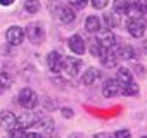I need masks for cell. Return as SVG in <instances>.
Returning a JSON list of instances; mask_svg holds the SVG:
<instances>
[{
    "mask_svg": "<svg viewBox=\"0 0 147 138\" xmlns=\"http://www.w3.org/2000/svg\"><path fill=\"white\" fill-rule=\"evenodd\" d=\"M82 59L80 57H73V55H69V57H66L64 59V62H62V69H61V73H64L67 78H75V76H78L80 74V69H82Z\"/></svg>",
    "mask_w": 147,
    "mask_h": 138,
    "instance_id": "obj_1",
    "label": "cell"
},
{
    "mask_svg": "<svg viewBox=\"0 0 147 138\" xmlns=\"http://www.w3.org/2000/svg\"><path fill=\"white\" fill-rule=\"evenodd\" d=\"M18 102L23 109H35L38 105V95L36 92H33L31 88H23L19 93H18Z\"/></svg>",
    "mask_w": 147,
    "mask_h": 138,
    "instance_id": "obj_2",
    "label": "cell"
},
{
    "mask_svg": "<svg viewBox=\"0 0 147 138\" xmlns=\"http://www.w3.org/2000/svg\"><path fill=\"white\" fill-rule=\"evenodd\" d=\"M24 35L28 36V40H30L31 43L38 45V43H42V42H43V36H45V33H43V26H42L40 23L33 21V23H30V24L26 26Z\"/></svg>",
    "mask_w": 147,
    "mask_h": 138,
    "instance_id": "obj_3",
    "label": "cell"
},
{
    "mask_svg": "<svg viewBox=\"0 0 147 138\" xmlns=\"http://www.w3.org/2000/svg\"><path fill=\"white\" fill-rule=\"evenodd\" d=\"M24 29L21 28V26H18V24H14V26H11L7 31H5V40H7V43L9 45H12V47H18V45H21L23 42H24Z\"/></svg>",
    "mask_w": 147,
    "mask_h": 138,
    "instance_id": "obj_4",
    "label": "cell"
},
{
    "mask_svg": "<svg viewBox=\"0 0 147 138\" xmlns=\"http://www.w3.org/2000/svg\"><path fill=\"white\" fill-rule=\"evenodd\" d=\"M38 119H40V116H38V114H35L31 109H30V111H28V109H24V112H23L21 116H18V126H19V128H23V129H30V128L36 126Z\"/></svg>",
    "mask_w": 147,
    "mask_h": 138,
    "instance_id": "obj_5",
    "label": "cell"
},
{
    "mask_svg": "<svg viewBox=\"0 0 147 138\" xmlns=\"http://www.w3.org/2000/svg\"><path fill=\"white\" fill-rule=\"evenodd\" d=\"M67 47L75 55H83L87 50V42L82 35H71L67 38Z\"/></svg>",
    "mask_w": 147,
    "mask_h": 138,
    "instance_id": "obj_6",
    "label": "cell"
},
{
    "mask_svg": "<svg viewBox=\"0 0 147 138\" xmlns=\"http://www.w3.org/2000/svg\"><path fill=\"white\" fill-rule=\"evenodd\" d=\"M145 23L142 21V19H130L128 23H126V31H128V35L130 36H133V38H144V35H145Z\"/></svg>",
    "mask_w": 147,
    "mask_h": 138,
    "instance_id": "obj_7",
    "label": "cell"
},
{
    "mask_svg": "<svg viewBox=\"0 0 147 138\" xmlns=\"http://www.w3.org/2000/svg\"><path fill=\"white\" fill-rule=\"evenodd\" d=\"M62 62H64V57L57 52V50H52L49 55H47V66L52 73H61L62 69Z\"/></svg>",
    "mask_w": 147,
    "mask_h": 138,
    "instance_id": "obj_8",
    "label": "cell"
},
{
    "mask_svg": "<svg viewBox=\"0 0 147 138\" xmlns=\"http://www.w3.org/2000/svg\"><path fill=\"white\" fill-rule=\"evenodd\" d=\"M119 83L116 81V78H107L106 81H104V85H102V95L104 97H116L118 93H119Z\"/></svg>",
    "mask_w": 147,
    "mask_h": 138,
    "instance_id": "obj_9",
    "label": "cell"
},
{
    "mask_svg": "<svg viewBox=\"0 0 147 138\" xmlns=\"http://www.w3.org/2000/svg\"><path fill=\"white\" fill-rule=\"evenodd\" d=\"M16 126H18V116H14L9 111H2V112H0V128L12 129Z\"/></svg>",
    "mask_w": 147,
    "mask_h": 138,
    "instance_id": "obj_10",
    "label": "cell"
},
{
    "mask_svg": "<svg viewBox=\"0 0 147 138\" xmlns=\"http://www.w3.org/2000/svg\"><path fill=\"white\" fill-rule=\"evenodd\" d=\"M57 16H59V19H61V23L71 24L73 21L76 19V11L73 9L71 5H64V7H61V9L57 11Z\"/></svg>",
    "mask_w": 147,
    "mask_h": 138,
    "instance_id": "obj_11",
    "label": "cell"
},
{
    "mask_svg": "<svg viewBox=\"0 0 147 138\" xmlns=\"http://www.w3.org/2000/svg\"><path fill=\"white\" fill-rule=\"evenodd\" d=\"M99 78H100V71H99V69L88 67L87 71L82 74V83L87 85V86H90V85H95V83L99 81Z\"/></svg>",
    "mask_w": 147,
    "mask_h": 138,
    "instance_id": "obj_12",
    "label": "cell"
},
{
    "mask_svg": "<svg viewBox=\"0 0 147 138\" xmlns=\"http://www.w3.org/2000/svg\"><path fill=\"white\" fill-rule=\"evenodd\" d=\"M99 59H100V62H102L104 67H114V66L118 64V59H119V57H118L116 50H104Z\"/></svg>",
    "mask_w": 147,
    "mask_h": 138,
    "instance_id": "obj_13",
    "label": "cell"
},
{
    "mask_svg": "<svg viewBox=\"0 0 147 138\" xmlns=\"http://www.w3.org/2000/svg\"><path fill=\"white\" fill-rule=\"evenodd\" d=\"M99 42L102 43L104 50H113V48H116V47H118V38H116L111 31H106V33L99 38Z\"/></svg>",
    "mask_w": 147,
    "mask_h": 138,
    "instance_id": "obj_14",
    "label": "cell"
},
{
    "mask_svg": "<svg viewBox=\"0 0 147 138\" xmlns=\"http://www.w3.org/2000/svg\"><path fill=\"white\" fill-rule=\"evenodd\" d=\"M100 19L97 17V16H88L87 17V21H85V29L88 31V33H99L100 31Z\"/></svg>",
    "mask_w": 147,
    "mask_h": 138,
    "instance_id": "obj_15",
    "label": "cell"
},
{
    "mask_svg": "<svg viewBox=\"0 0 147 138\" xmlns=\"http://www.w3.org/2000/svg\"><path fill=\"white\" fill-rule=\"evenodd\" d=\"M116 81L119 83V86H121V85H126V83H130V81H133V76H131V73H130V69L119 67L118 73H116Z\"/></svg>",
    "mask_w": 147,
    "mask_h": 138,
    "instance_id": "obj_16",
    "label": "cell"
},
{
    "mask_svg": "<svg viewBox=\"0 0 147 138\" xmlns=\"http://www.w3.org/2000/svg\"><path fill=\"white\" fill-rule=\"evenodd\" d=\"M138 92H140V88H138V85L135 81H130L126 85H121V88H119V93H123L126 97H135V95H138Z\"/></svg>",
    "mask_w": 147,
    "mask_h": 138,
    "instance_id": "obj_17",
    "label": "cell"
},
{
    "mask_svg": "<svg viewBox=\"0 0 147 138\" xmlns=\"http://www.w3.org/2000/svg\"><path fill=\"white\" fill-rule=\"evenodd\" d=\"M88 52H90V55H94V57H100V55H102L104 47H102V43L99 42V38H92V40L88 42Z\"/></svg>",
    "mask_w": 147,
    "mask_h": 138,
    "instance_id": "obj_18",
    "label": "cell"
},
{
    "mask_svg": "<svg viewBox=\"0 0 147 138\" xmlns=\"http://www.w3.org/2000/svg\"><path fill=\"white\" fill-rule=\"evenodd\" d=\"M130 4H131L130 0H114V2H113V11L116 14H126Z\"/></svg>",
    "mask_w": 147,
    "mask_h": 138,
    "instance_id": "obj_19",
    "label": "cell"
},
{
    "mask_svg": "<svg viewBox=\"0 0 147 138\" xmlns=\"http://www.w3.org/2000/svg\"><path fill=\"white\" fill-rule=\"evenodd\" d=\"M104 24H106V28H109V29L116 28V26L119 24L118 14H116V12H107V14H104Z\"/></svg>",
    "mask_w": 147,
    "mask_h": 138,
    "instance_id": "obj_20",
    "label": "cell"
},
{
    "mask_svg": "<svg viewBox=\"0 0 147 138\" xmlns=\"http://www.w3.org/2000/svg\"><path fill=\"white\" fill-rule=\"evenodd\" d=\"M42 9L40 0H24V11L28 14H36Z\"/></svg>",
    "mask_w": 147,
    "mask_h": 138,
    "instance_id": "obj_21",
    "label": "cell"
},
{
    "mask_svg": "<svg viewBox=\"0 0 147 138\" xmlns=\"http://www.w3.org/2000/svg\"><path fill=\"white\" fill-rule=\"evenodd\" d=\"M125 16H128L130 19H142V17H144L142 11H140L135 4H130V7H128V11H126V14H125Z\"/></svg>",
    "mask_w": 147,
    "mask_h": 138,
    "instance_id": "obj_22",
    "label": "cell"
},
{
    "mask_svg": "<svg viewBox=\"0 0 147 138\" xmlns=\"http://www.w3.org/2000/svg\"><path fill=\"white\" fill-rule=\"evenodd\" d=\"M11 85H12L11 74H7V73H0V86H2L4 90H7V88H11Z\"/></svg>",
    "mask_w": 147,
    "mask_h": 138,
    "instance_id": "obj_23",
    "label": "cell"
},
{
    "mask_svg": "<svg viewBox=\"0 0 147 138\" xmlns=\"http://www.w3.org/2000/svg\"><path fill=\"white\" fill-rule=\"evenodd\" d=\"M9 138H26V129L16 126V128L9 129Z\"/></svg>",
    "mask_w": 147,
    "mask_h": 138,
    "instance_id": "obj_24",
    "label": "cell"
},
{
    "mask_svg": "<svg viewBox=\"0 0 147 138\" xmlns=\"http://www.w3.org/2000/svg\"><path fill=\"white\" fill-rule=\"evenodd\" d=\"M67 5H71L73 9L82 11V9H85L88 5V0H67Z\"/></svg>",
    "mask_w": 147,
    "mask_h": 138,
    "instance_id": "obj_25",
    "label": "cell"
},
{
    "mask_svg": "<svg viewBox=\"0 0 147 138\" xmlns=\"http://www.w3.org/2000/svg\"><path fill=\"white\" fill-rule=\"evenodd\" d=\"M90 4H92L94 9L100 11V9H106L109 5V0H90Z\"/></svg>",
    "mask_w": 147,
    "mask_h": 138,
    "instance_id": "obj_26",
    "label": "cell"
},
{
    "mask_svg": "<svg viewBox=\"0 0 147 138\" xmlns=\"http://www.w3.org/2000/svg\"><path fill=\"white\" fill-rule=\"evenodd\" d=\"M133 4H135V5L142 11V14H144V16L147 14V0H135Z\"/></svg>",
    "mask_w": 147,
    "mask_h": 138,
    "instance_id": "obj_27",
    "label": "cell"
},
{
    "mask_svg": "<svg viewBox=\"0 0 147 138\" xmlns=\"http://www.w3.org/2000/svg\"><path fill=\"white\" fill-rule=\"evenodd\" d=\"M113 138H131V135H130L128 129H118V131L113 135Z\"/></svg>",
    "mask_w": 147,
    "mask_h": 138,
    "instance_id": "obj_28",
    "label": "cell"
},
{
    "mask_svg": "<svg viewBox=\"0 0 147 138\" xmlns=\"http://www.w3.org/2000/svg\"><path fill=\"white\" fill-rule=\"evenodd\" d=\"M62 116L69 119V117H73V116H75V112H73V109H67V107H64V109H62Z\"/></svg>",
    "mask_w": 147,
    "mask_h": 138,
    "instance_id": "obj_29",
    "label": "cell"
},
{
    "mask_svg": "<svg viewBox=\"0 0 147 138\" xmlns=\"http://www.w3.org/2000/svg\"><path fill=\"white\" fill-rule=\"evenodd\" d=\"M26 138H43L42 133H36V131H28L26 133Z\"/></svg>",
    "mask_w": 147,
    "mask_h": 138,
    "instance_id": "obj_30",
    "label": "cell"
},
{
    "mask_svg": "<svg viewBox=\"0 0 147 138\" xmlns=\"http://www.w3.org/2000/svg\"><path fill=\"white\" fill-rule=\"evenodd\" d=\"M16 2V0H0V5H4V7H9Z\"/></svg>",
    "mask_w": 147,
    "mask_h": 138,
    "instance_id": "obj_31",
    "label": "cell"
},
{
    "mask_svg": "<svg viewBox=\"0 0 147 138\" xmlns=\"http://www.w3.org/2000/svg\"><path fill=\"white\" fill-rule=\"evenodd\" d=\"M142 50H144V54L147 55V38H145V40L142 42Z\"/></svg>",
    "mask_w": 147,
    "mask_h": 138,
    "instance_id": "obj_32",
    "label": "cell"
},
{
    "mask_svg": "<svg viewBox=\"0 0 147 138\" xmlns=\"http://www.w3.org/2000/svg\"><path fill=\"white\" fill-rule=\"evenodd\" d=\"M2 92H4V88H2V86H0V93H2Z\"/></svg>",
    "mask_w": 147,
    "mask_h": 138,
    "instance_id": "obj_33",
    "label": "cell"
},
{
    "mask_svg": "<svg viewBox=\"0 0 147 138\" xmlns=\"http://www.w3.org/2000/svg\"><path fill=\"white\" fill-rule=\"evenodd\" d=\"M107 138H113V136H107Z\"/></svg>",
    "mask_w": 147,
    "mask_h": 138,
    "instance_id": "obj_34",
    "label": "cell"
},
{
    "mask_svg": "<svg viewBox=\"0 0 147 138\" xmlns=\"http://www.w3.org/2000/svg\"><path fill=\"white\" fill-rule=\"evenodd\" d=\"M142 138H147V136H142Z\"/></svg>",
    "mask_w": 147,
    "mask_h": 138,
    "instance_id": "obj_35",
    "label": "cell"
},
{
    "mask_svg": "<svg viewBox=\"0 0 147 138\" xmlns=\"http://www.w3.org/2000/svg\"><path fill=\"white\" fill-rule=\"evenodd\" d=\"M7 138H9V136H7Z\"/></svg>",
    "mask_w": 147,
    "mask_h": 138,
    "instance_id": "obj_36",
    "label": "cell"
}]
</instances>
